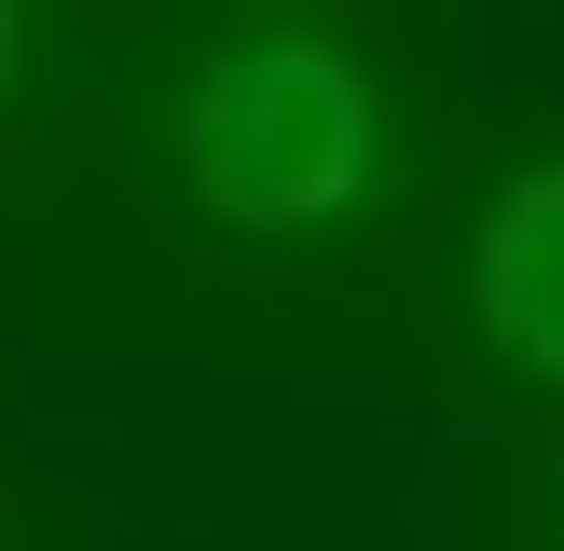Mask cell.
Wrapping results in <instances>:
<instances>
[{"label": "cell", "instance_id": "6da1fadb", "mask_svg": "<svg viewBox=\"0 0 564 551\" xmlns=\"http://www.w3.org/2000/svg\"><path fill=\"white\" fill-rule=\"evenodd\" d=\"M386 165V97L345 42L317 28H262V42H220L180 97V180L207 220L235 235H317L372 193Z\"/></svg>", "mask_w": 564, "mask_h": 551}, {"label": "cell", "instance_id": "7a4b0ae2", "mask_svg": "<svg viewBox=\"0 0 564 551\" xmlns=\"http://www.w3.org/2000/svg\"><path fill=\"white\" fill-rule=\"evenodd\" d=\"M468 317H482V345L510 372L564 386V165H523L496 193L482 248H468Z\"/></svg>", "mask_w": 564, "mask_h": 551}, {"label": "cell", "instance_id": "3957f363", "mask_svg": "<svg viewBox=\"0 0 564 551\" xmlns=\"http://www.w3.org/2000/svg\"><path fill=\"white\" fill-rule=\"evenodd\" d=\"M14 55H28V0H0V83H14Z\"/></svg>", "mask_w": 564, "mask_h": 551}]
</instances>
